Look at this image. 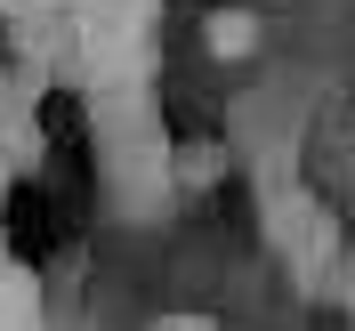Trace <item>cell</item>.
<instances>
[{
    "instance_id": "obj_2",
    "label": "cell",
    "mask_w": 355,
    "mask_h": 331,
    "mask_svg": "<svg viewBox=\"0 0 355 331\" xmlns=\"http://www.w3.org/2000/svg\"><path fill=\"white\" fill-rule=\"evenodd\" d=\"M218 170H226V162H218V146H178V162H170V178L186 186V194H194V186H210Z\"/></svg>"
},
{
    "instance_id": "obj_1",
    "label": "cell",
    "mask_w": 355,
    "mask_h": 331,
    "mask_svg": "<svg viewBox=\"0 0 355 331\" xmlns=\"http://www.w3.org/2000/svg\"><path fill=\"white\" fill-rule=\"evenodd\" d=\"M259 17H250V8H210V17H202V49H210V57H259Z\"/></svg>"
},
{
    "instance_id": "obj_3",
    "label": "cell",
    "mask_w": 355,
    "mask_h": 331,
    "mask_svg": "<svg viewBox=\"0 0 355 331\" xmlns=\"http://www.w3.org/2000/svg\"><path fill=\"white\" fill-rule=\"evenodd\" d=\"M162 331H218V323H202V315H170Z\"/></svg>"
}]
</instances>
